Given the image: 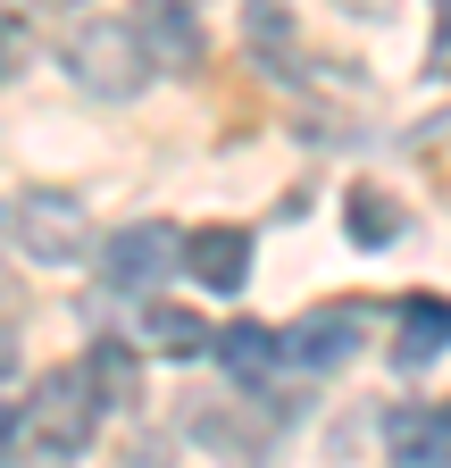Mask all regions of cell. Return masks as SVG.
Segmentation results:
<instances>
[{"label":"cell","mask_w":451,"mask_h":468,"mask_svg":"<svg viewBox=\"0 0 451 468\" xmlns=\"http://www.w3.org/2000/svg\"><path fill=\"white\" fill-rule=\"evenodd\" d=\"M68 68H76V84H92L100 101H134V92L151 84V50H142L134 26L92 17V26L68 34Z\"/></svg>","instance_id":"7a4b0ae2"},{"label":"cell","mask_w":451,"mask_h":468,"mask_svg":"<svg viewBox=\"0 0 451 468\" xmlns=\"http://www.w3.org/2000/svg\"><path fill=\"white\" fill-rule=\"evenodd\" d=\"M343 218H351V243H393V234H402V201L376 193V185H360Z\"/></svg>","instance_id":"4fadbf2b"},{"label":"cell","mask_w":451,"mask_h":468,"mask_svg":"<svg viewBox=\"0 0 451 468\" xmlns=\"http://www.w3.org/2000/svg\"><path fill=\"white\" fill-rule=\"evenodd\" d=\"M351 351H360V302H326L285 335V360H301V368H343Z\"/></svg>","instance_id":"5b68a950"},{"label":"cell","mask_w":451,"mask_h":468,"mask_svg":"<svg viewBox=\"0 0 451 468\" xmlns=\"http://www.w3.org/2000/svg\"><path fill=\"white\" fill-rule=\"evenodd\" d=\"M142 343H159V351H176V360H193V351H209V326H201L193 310H176V302H151V310H142Z\"/></svg>","instance_id":"8fae6325"},{"label":"cell","mask_w":451,"mask_h":468,"mask_svg":"<svg viewBox=\"0 0 451 468\" xmlns=\"http://www.w3.org/2000/svg\"><path fill=\"white\" fill-rule=\"evenodd\" d=\"M435 17H443V34H435V68H451V0H435Z\"/></svg>","instance_id":"2e32d148"},{"label":"cell","mask_w":451,"mask_h":468,"mask_svg":"<svg viewBox=\"0 0 451 468\" xmlns=\"http://www.w3.org/2000/svg\"><path fill=\"white\" fill-rule=\"evenodd\" d=\"M384 443H393V460H451V419L443 410H393Z\"/></svg>","instance_id":"30bf717a"},{"label":"cell","mask_w":451,"mask_h":468,"mask_svg":"<svg viewBox=\"0 0 451 468\" xmlns=\"http://www.w3.org/2000/svg\"><path fill=\"white\" fill-rule=\"evenodd\" d=\"M0 377H17V326L0 318Z\"/></svg>","instance_id":"ac0fdd59"},{"label":"cell","mask_w":451,"mask_h":468,"mask_svg":"<svg viewBox=\"0 0 451 468\" xmlns=\"http://www.w3.org/2000/svg\"><path fill=\"white\" fill-rule=\"evenodd\" d=\"M92 385H100V401H126L134 393V360L118 343H92Z\"/></svg>","instance_id":"5bb4252c"},{"label":"cell","mask_w":451,"mask_h":468,"mask_svg":"<svg viewBox=\"0 0 451 468\" xmlns=\"http://www.w3.org/2000/svg\"><path fill=\"white\" fill-rule=\"evenodd\" d=\"M134 34H142V50L159 58V68H193V58H201V26H193L184 0H142Z\"/></svg>","instance_id":"52a82bcc"},{"label":"cell","mask_w":451,"mask_h":468,"mask_svg":"<svg viewBox=\"0 0 451 468\" xmlns=\"http://www.w3.org/2000/svg\"><path fill=\"white\" fill-rule=\"evenodd\" d=\"M17 435H26V427H17V410H9V401H0V460H9V452H17Z\"/></svg>","instance_id":"e0dca14e"},{"label":"cell","mask_w":451,"mask_h":468,"mask_svg":"<svg viewBox=\"0 0 451 468\" xmlns=\"http://www.w3.org/2000/svg\"><path fill=\"white\" fill-rule=\"evenodd\" d=\"M443 419H451V410H443Z\"/></svg>","instance_id":"d6986e66"},{"label":"cell","mask_w":451,"mask_h":468,"mask_svg":"<svg viewBox=\"0 0 451 468\" xmlns=\"http://www.w3.org/2000/svg\"><path fill=\"white\" fill-rule=\"evenodd\" d=\"M243 34H251V50L267 58V68H293V17L276 9V0H251V9H243Z\"/></svg>","instance_id":"7c38bea8"},{"label":"cell","mask_w":451,"mask_h":468,"mask_svg":"<svg viewBox=\"0 0 451 468\" xmlns=\"http://www.w3.org/2000/svg\"><path fill=\"white\" fill-rule=\"evenodd\" d=\"M26 68V17H0V84Z\"/></svg>","instance_id":"9a60e30c"},{"label":"cell","mask_w":451,"mask_h":468,"mask_svg":"<svg viewBox=\"0 0 451 468\" xmlns=\"http://www.w3.org/2000/svg\"><path fill=\"white\" fill-rule=\"evenodd\" d=\"M402 343H393V360H402V368H426L435 360V351H451V302H443V292H418V302H402Z\"/></svg>","instance_id":"ba28073f"},{"label":"cell","mask_w":451,"mask_h":468,"mask_svg":"<svg viewBox=\"0 0 451 468\" xmlns=\"http://www.w3.org/2000/svg\"><path fill=\"white\" fill-rule=\"evenodd\" d=\"M217 351H226V368H235L243 385H267L276 360H285V335L259 326V318H243V326H226V335H217Z\"/></svg>","instance_id":"9c48e42d"},{"label":"cell","mask_w":451,"mask_h":468,"mask_svg":"<svg viewBox=\"0 0 451 468\" xmlns=\"http://www.w3.org/2000/svg\"><path fill=\"white\" fill-rule=\"evenodd\" d=\"M17 243L26 260H50V268H76L92 251V218L76 193H26L17 201Z\"/></svg>","instance_id":"3957f363"},{"label":"cell","mask_w":451,"mask_h":468,"mask_svg":"<svg viewBox=\"0 0 451 468\" xmlns=\"http://www.w3.org/2000/svg\"><path fill=\"white\" fill-rule=\"evenodd\" d=\"M184 268L209 292H243V276H251V226H193L184 234Z\"/></svg>","instance_id":"8992f818"},{"label":"cell","mask_w":451,"mask_h":468,"mask_svg":"<svg viewBox=\"0 0 451 468\" xmlns=\"http://www.w3.org/2000/svg\"><path fill=\"white\" fill-rule=\"evenodd\" d=\"M176 260H184V234H176V226H159V218H142V226H118V234H109L100 276L118 284V292H151Z\"/></svg>","instance_id":"277c9868"},{"label":"cell","mask_w":451,"mask_h":468,"mask_svg":"<svg viewBox=\"0 0 451 468\" xmlns=\"http://www.w3.org/2000/svg\"><path fill=\"white\" fill-rule=\"evenodd\" d=\"M26 443L42 452V460H76V452H92V427H100V393H92V368H50L42 377V393L26 401Z\"/></svg>","instance_id":"6da1fadb"}]
</instances>
